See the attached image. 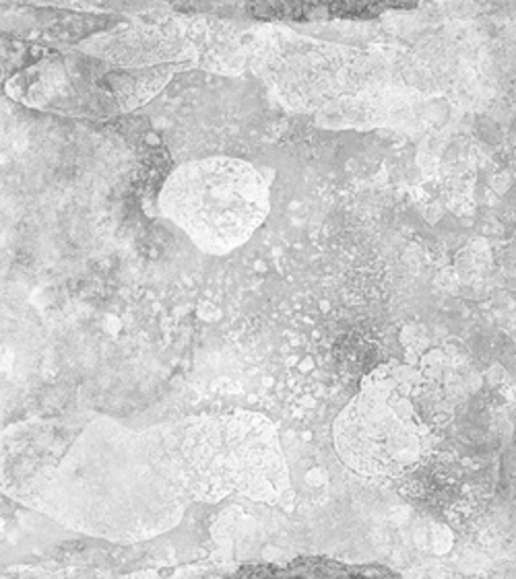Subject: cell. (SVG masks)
I'll return each mask as SVG.
<instances>
[{
  "label": "cell",
  "mask_w": 516,
  "mask_h": 579,
  "mask_svg": "<svg viewBox=\"0 0 516 579\" xmlns=\"http://www.w3.org/2000/svg\"><path fill=\"white\" fill-rule=\"evenodd\" d=\"M444 402L413 365L388 361L370 371L333 425L339 460L366 479H401L434 454Z\"/></svg>",
  "instance_id": "2"
},
{
  "label": "cell",
  "mask_w": 516,
  "mask_h": 579,
  "mask_svg": "<svg viewBox=\"0 0 516 579\" xmlns=\"http://www.w3.org/2000/svg\"><path fill=\"white\" fill-rule=\"evenodd\" d=\"M161 213L206 254L244 245L271 208L265 175L233 157H206L172 171L159 194Z\"/></svg>",
  "instance_id": "3"
},
{
  "label": "cell",
  "mask_w": 516,
  "mask_h": 579,
  "mask_svg": "<svg viewBox=\"0 0 516 579\" xmlns=\"http://www.w3.org/2000/svg\"><path fill=\"white\" fill-rule=\"evenodd\" d=\"M446 470H440V464L434 462V454L417 462L411 470H407L401 479L398 493L413 503V507L436 513L446 507L452 497V476L444 474Z\"/></svg>",
  "instance_id": "4"
},
{
  "label": "cell",
  "mask_w": 516,
  "mask_h": 579,
  "mask_svg": "<svg viewBox=\"0 0 516 579\" xmlns=\"http://www.w3.org/2000/svg\"><path fill=\"white\" fill-rule=\"evenodd\" d=\"M0 491L62 528L124 544L174 530L198 503L295 501L275 425L248 410L143 429L91 412L19 420L0 431Z\"/></svg>",
  "instance_id": "1"
}]
</instances>
